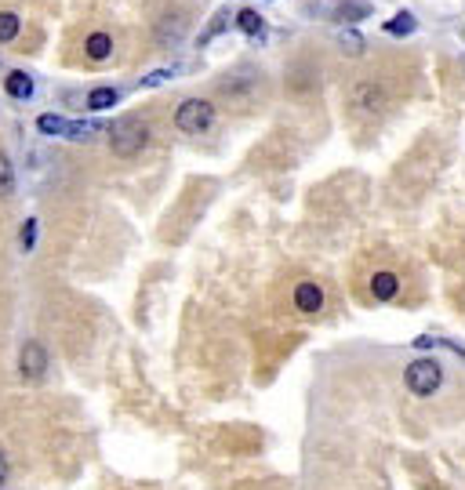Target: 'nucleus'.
<instances>
[{
  "label": "nucleus",
  "mask_w": 465,
  "mask_h": 490,
  "mask_svg": "<svg viewBox=\"0 0 465 490\" xmlns=\"http://www.w3.org/2000/svg\"><path fill=\"white\" fill-rule=\"evenodd\" d=\"M146 142H149V128L138 120V117H120L113 128H109V149L116 153V157H138L142 149H146Z\"/></svg>",
  "instance_id": "f257e3e1"
},
{
  "label": "nucleus",
  "mask_w": 465,
  "mask_h": 490,
  "mask_svg": "<svg viewBox=\"0 0 465 490\" xmlns=\"http://www.w3.org/2000/svg\"><path fill=\"white\" fill-rule=\"evenodd\" d=\"M215 124V106L207 98H186L175 113V128L186 131V135H200Z\"/></svg>",
  "instance_id": "f03ea898"
},
{
  "label": "nucleus",
  "mask_w": 465,
  "mask_h": 490,
  "mask_svg": "<svg viewBox=\"0 0 465 490\" xmlns=\"http://www.w3.org/2000/svg\"><path fill=\"white\" fill-rule=\"evenodd\" d=\"M440 382H444V371H440L437 360H415L408 367V389L415 396H433L440 389Z\"/></svg>",
  "instance_id": "7ed1b4c3"
},
{
  "label": "nucleus",
  "mask_w": 465,
  "mask_h": 490,
  "mask_svg": "<svg viewBox=\"0 0 465 490\" xmlns=\"http://www.w3.org/2000/svg\"><path fill=\"white\" fill-rule=\"evenodd\" d=\"M349 106H353L360 117H375V113L386 109V91H382L375 80H360V84L353 87V95H349Z\"/></svg>",
  "instance_id": "20e7f679"
},
{
  "label": "nucleus",
  "mask_w": 465,
  "mask_h": 490,
  "mask_svg": "<svg viewBox=\"0 0 465 490\" xmlns=\"http://www.w3.org/2000/svg\"><path fill=\"white\" fill-rule=\"evenodd\" d=\"M36 128L44 135H62V138H87V135L98 131V124H76V120H62V117H51V113H44L36 120Z\"/></svg>",
  "instance_id": "39448f33"
},
{
  "label": "nucleus",
  "mask_w": 465,
  "mask_h": 490,
  "mask_svg": "<svg viewBox=\"0 0 465 490\" xmlns=\"http://www.w3.org/2000/svg\"><path fill=\"white\" fill-rule=\"evenodd\" d=\"M18 371H22V378H29V382H40V378H44V371H47V352H44L40 342H25V345H22V352H18Z\"/></svg>",
  "instance_id": "423d86ee"
},
{
  "label": "nucleus",
  "mask_w": 465,
  "mask_h": 490,
  "mask_svg": "<svg viewBox=\"0 0 465 490\" xmlns=\"http://www.w3.org/2000/svg\"><path fill=\"white\" fill-rule=\"evenodd\" d=\"M295 305H298L302 312H317V309L324 305V291H320L317 283H298V287H295Z\"/></svg>",
  "instance_id": "0eeeda50"
},
{
  "label": "nucleus",
  "mask_w": 465,
  "mask_h": 490,
  "mask_svg": "<svg viewBox=\"0 0 465 490\" xmlns=\"http://www.w3.org/2000/svg\"><path fill=\"white\" fill-rule=\"evenodd\" d=\"M4 91H7L11 98H33V77L22 73V69H15V73H7Z\"/></svg>",
  "instance_id": "6e6552de"
},
{
  "label": "nucleus",
  "mask_w": 465,
  "mask_h": 490,
  "mask_svg": "<svg viewBox=\"0 0 465 490\" xmlns=\"http://www.w3.org/2000/svg\"><path fill=\"white\" fill-rule=\"evenodd\" d=\"M84 51H87L95 62L109 58V55H113V40H109V33H91V36H87V44H84Z\"/></svg>",
  "instance_id": "1a4fd4ad"
},
{
  "label": "nucleus",
  "mask_w": 465,
  "mask_h": 490,
  "mask_svg": "<svg viewBox=\"0 0 465 490\" xmlns=\"http://www.w3.org/2000/svg\"><path fill=\"white\" fill-rule=\"evenodd\" d=\"M397 287H400V280H397L393 272H379V276L371 280V291H375L379 301H389V298L397 294Z\"/></svg>",
  "instance_id": "9d476101"
},
{
  "label": "nucleus",
  "mask_w": 465,
  "mask_h": 490,
  "mask_svg": "<svg viewBox=\"0 0 465 490\" xmlns=\"http://www.w3.org/2000/svg\"><path fill=\"white\" fill-rule=\"evenodd\" d=\"M237 26H240V33H248V36H262V29H266V22L258 18V11H251V7L237 11Z\"/></svg>",
  "instance_id": "9b49d317"
},
{
  "label": "nucleus",
  "mask_w": 465,
  "mask_h": 490,
  "mask_svg": "<svg viewBox=\"0 0 465 490\" xmlns=\"http://www.w3.org/2000/svg\"><path fill=\"white\" fill-rule=\"evenodd\" d=\"M415 29H419V22H415L411 11H400V15H393V18L386 22V33H393V36H408V33H415Z\"/></svg>",
  "instance_id": "f8f14e48"
},
{
  "label": "nucleus",
  "mask_w": 465,
  "mask_h": 490,
  "mask_svg": "<svg viewBox=\"0 0 465 490\" xmlns=\"http://www.w3.org/2000/svg\"><path fill=\"white\" fill-rule=\"evenodd\" d=\"M116 102V91L113 87H95L91 95H87V109L91 113H98V109H109Z\"/></svg>",
  "instance_id": "ddd939ff"
},
{
  "label": "nucleus",
  "mask_w": 465,
  "mask_h": 490,
  "mask_svg": "<svg viewBox=\"0 0 465 490\" xmlns=\"http://www.w3.org/2000/svg\"><path fill=\"white\" fill-rule=\"evenodd\" d=\"M182 22H186L182 15L164 18V22H160V40H164V44H178V36H182Z\"/></svg>",
  "instance_id": "4468645a"
},
{
  "label": "nucleus",
  "mask_w": 465,
  "mask_h": 490,
  "mask_svg": "<svg viewBox=\"0 0 465 490\" xmlns=\"http://www.w3.org/2000/svg\"><path fill=\"white\" fill-rule=\"evenodd\" d=\"M18 29H22L18 15H11V11H0V44L15 40V36H18Z\"/></svg>",
  "instance_id": "2eb2a0df"
},
{
  "label": "nucleus",
  "mask_w": 465,
  "mask_h": 490,
  "mask_svg": "<svg viewBox=\"0 0 465 490\" xmlns=\"http://www.w3.org/2000/svg\"><path fill=\"white\" fill-rule=\"evenodd\" d=\"M11 189H15V168H11V160L0 153V197H11Z\"/></svg>",
  "instance_id": "dca6fc26"
},
{
  "label": "nucleus",
  "mask_w": 465,
  "mask_h": 490,
  "mask_svg": "<svg viewBox=\"0 0 465 490\" xmlns=\"http://www.w3.org/2000/svg\"><path fill=\"white\" fill-rule=\"evenodd\" d=\"M364 15H368V4H342V7L335 11V18H339V22H346V26H349V22H357V18H364Z\"/></svg>",
  "instance_id": "f3484780"
},
{
  "label": "nucleus",
  "mask_w": 465,
  "mask_h": 490,
  "mask_svg": "<svg viewBox=\"0 0 465 490\" xmlns=\"http://www.w3.org/2000/svg\"><path fill=\"white\" fill-rule=\"evenodd\" d=\"M226 22H229V15H226V11H222V15H215V18H211V29L200 36V44H211V36H218V33L226 29Z\"/></svg>",
  "instance_id": "a211bd4d"
},
{
  "label": "nucleus",
  "mask_w": 465,
  "mask_h": 490,
  "mask_svg": "<svg viewBox=\"0 0 465 490\" xmlns=\"http://www.w3.org/2000/svg\"><path fill=\"white\" fill-rule=\"evenodd\" d=\"M175 77V69H157V73H149V77H142V87H157L160 80H171Z\"/></svg>",
  "instance_id": "6ab92c4d"
},
{
  "label": "nucleus",
  "mask_w": 465,
  "mask_h": 490,
  "mask_svg": "<svg viewBox=\"0 0 465 490\" xmlns=\"http://www.w3.org/2000/svg\"><path fill=\"white\" fill-rule=\"evenodd\" d=\"M33 240H36V222H33V219H29V222H25V226H22V247H25V250H29V247H33Z\"/></svg>",
  "instance_id": "aec40b11"
},
{
  "label": "nucleus",
  "mask_w": 465,
  "mask_h": 490,
  "mask_svg": "<svg viewBox=\"0 0 465 490\" xmlns=\"http://www.w3.org/2000/svg\"><path fill=\"white\" fill-rule=\"evenodd\" d=\"M7 484V458H4V451H0V490Z\"/></svg>",
  "instance_id": "412c9836"
}]
</instances>
